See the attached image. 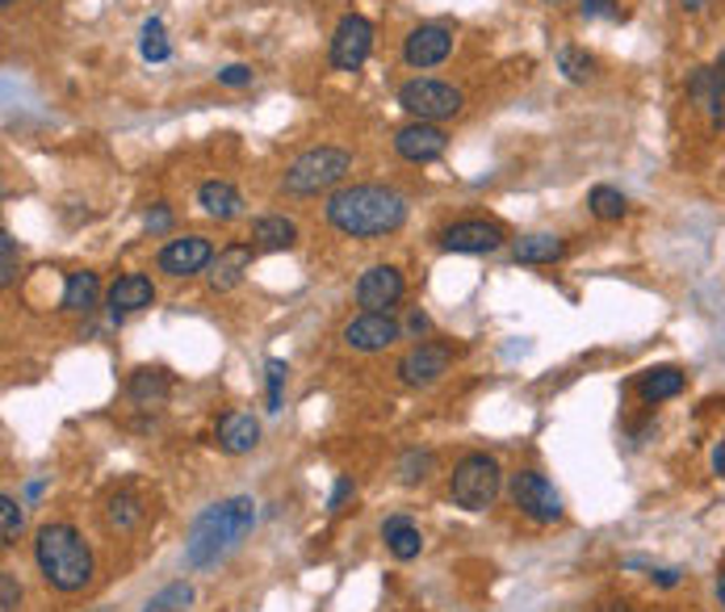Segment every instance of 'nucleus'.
Here are the masks:
<instances>
[{
  "instance_id": "obj_29",
  "label": "nucleus",
  "mask_w": 725,
  "mask_h": 612,
  "mask_svg": "<svg viewBox=\"0 0 725 612\" xmlns=\"http://www.w3.org/2000/svg\"><path fill=\"white\" fill-rule=\"evenodd\" d=\"M558 72L571 80V85H583V80H591V72H596V60L579 51V46H562L558 51Z\"/></svg>"
},
{
  "instance_id": "obj_14",
  "label": "nucleus",
  "mask_w": 725,
  "mask_h": 612,
  "mask_svg": "<svg viewBox=\"0 0 725 612\" xmlns=\"http://www.w3.org/2000/svg\"><path fill=\"white\" fill-rule=\"evenodd\" d=\"M503 244V227L487 223V218H466L440 232V248L445 253H495Z\"/></svg>"
},
{
  "instance_id": "obj_15",
  "label": "nucleus",
  "mask_w": 725,
  "mask_h": 612,
  "mask_svg": "<svg viewBox=\"0 0 725 612\" xmlns=\"http://www.w3.org/2000/svg\"><path fill=\"white\" fill-rule=\"evenodd\" d=\"M403 273L394 269V265H373V269H365L361 273V281H356V302L365 307V311H391L394 302L403 298Z\"/></svg>"
},
{
  "instance_id": "obj_9",
  "label": "nucleus",
  "mask_w": 725,
  "mask_h": 612,
  "mask_svg": "<svg viewBox=\"0 0 725 612\" xmlns=\"http://www.w3.org/2000/svg\"><path fill=\"white\" fill-rule=\"evenodd\" d=\"M403 336L398 319L391 311H365L344 323V344L356 348V353H377V348H391L394 340Z\"/></svg>"
},
{
  "instance_id": "obj_5",
  "label": "nucleus",
  "mask_w": 725,
  "mask_h": 612,
  "mask_svg": "<svg viewBox=\"0 0 725 612\" xmlns=\"http://www.w3.org/2000/svg\"><path fill=\"white\" fill-rule=\"evenodd\" d=\"M349 172H353V155H349V151L311 148V151H302L290 169H286L281 185H286V193H319V190L340 185Z\"/></svg>"
},
{
  "instance_id": "obj_20",
  "label": "nucleus",
  "mask_w": 725,
  "mask_h": 612,
  "mask_svg": "<svg viewBox=\"0 0 725 612\" xmlns=\"http://www.w3.org/2000/svg\"><path fill=\"white\" fill-rule=\"evenodd\" d=\"M680 390H684V369H675V365H654V369H646L642 378H638V395L650 407L675 399Z\"/></svg>"
},
{
  "instance_id": "obj_34",
  "label": "nucleus",
  "mask_w": 725,
  "mask_h": 612,
  "mask_svg": "<svg viewBox=\"0 0 725 612\" xmlns=\"http://www.w3.org/2000/svg\"><path fill=\"white\" fill-rule=\"evenodd\" d=\"M265 374H269V411H281V386H286V361H269L265 365Z\"/></svg>"
},
{
  "instance_id": "obj_36",
  "label": "nucleus",
  "mask_w": 725,
  "mask_h": 612,
  "mask_svg": "<svg viewBox=\"0 0 725 612\" xmlns=\"http://www.w3.org/2000/svg\"><path fill=\"white\" fill-rule=\"evenodd\" d=\"M0 256H4V273H0V286H13L18 277V248H13V235L0 232Z\"/></svg>"
},
{
  "instance_id": "obj_47",
  "label": "nucleus",
  "mask_w": 725,
  "mask_h": 612,
  "mask_svg": "<svg viewBox=\"0 0 725 612\" xmlns=\"http://www.w3.org/2000/svg\"><path fill=\"white\" fill-rule=\"evenodd\" d=\"M0 4H4V9H9V4H18V0H0Z\"/></svg>"
},
{
  "instance_id": "obj_2",
  "label": "nucleus",
  "mask_w": 725,
  "mask_h": 612,
  "mask_svg": "<svg viewBox=\"0 0 725 612\" xmlns=\"http://www.w3.org/2000/svg\"><path fill=\"white\" fill-rule=\"evenodd\" d=\"M256 528V504L248 495H231L223 504L206 507L193 528H189L185 541V567L189 570H206L218 567L231 549H239V541Z\"/></svg>"
},
{
  "instance_id": "obj_43",
  "label": "nucleus",
  "mask_w": 725,
  "mask_h": 612,
  "mask_svg": "<svg viewBox=\"0 0 725 612\" xmlns=\"http://www.w3.org/2000/svg\"><path fill=\"white\" fill-rule=\"evenodd\" d=\"M680 4H684V9H687V13H701V9H705V4H708V0H680Z\"/></svg>"
},
{
  "instance_id": "obj_28",
  "label": "nucleus",
  "mask_w": 725,
  "mask_h": 612,
  "mask_svg": "<svg viewBox=\"0 0 725 612\" xmlns=\"http://www.w3.org/2000/svg\"><path fill=\"white\" fill-rule=\"evenodd\" d=\"M587 206H591V214L604 218V223H617V218H625V211H629L625 193L612 190V185H596V190L587 193Z\"/></svg>"
},
{
  "instance_id": "obj_32",
  "label": "nucleus",
  "mask_w": 725,
  "mask_h": 612,
  "mask_svg": "<svg viewBox=\"0 0 725 612\" xmlns=\"http://www.w3.org/2000/svg\"><path fill=\"white\" fill-rule=\"evenodd\" d=\"M189 600H193V588L189 583H172L168 591H160V595H151V604H147V612H172V609H185Z\"/></svg>"
},
{
  "instance_id": "obj_42",
  "label": "nucleus",
  "mask_w": 725,
  "mask_h": 612,
  "mask_svg": "<svg viewBox=\"0 0 725 612\" xmlns=\"http://www.w3.org/2000/svg\"><path fill=\"white\" fill-rule=\"evenodd\" d=\"M713 470H717V474H725V441L713 449Z\"/></svg>"
},
{
  "instance_id": "obj_44",
  "label": "nucleus",
  "mask_w": 725,
  "mask_h": 612,
  "mask_svg": "<svg viewBox=\"0 0 725 612\" xmlns=\"http://www.w3.org/2000/svg\"><path fill=\"white\" fill-rule=\"evenodd\" d=\"M713 72H717V80H722V88H725V51H722V60H717V67H713Z\"/></svg>"
},
{
  "instance_id": "obj_1",
  "label": "nucleus",
  "mask_w": 725,
  "mask_h": 612,
  "mask_svg": "<svg viewBox=\"0 0 725 612\" xmlns=\"http://www.w3.org/2000/svg\"><path fill=\"white\" fill-rule=\"evenodd\" d=\"M328 223L353 239H377L407 223V197L386 185H344L328 197Z\"/></svg>"
},
{
  "instance_id": "obj_33",
  "label": "nucleus",
  "mask_w": 725,
  "mask_h": 612,
  "mask_svg": "<svg viewBox=\"0 0 725 612\" xmlns=\"http://www.w3.org/2000/svg\"><path fill=\"white\" fill-rule=\"evenodd\" d=\"M428 470H433V453H407V458L398 462V479L407 486H415L428 479Z\"/></svg>"
},
{
  "instance_id": "obj_37",
  "label": "nucleus",
  "mask_w": 725,
  "mask_h": 612,
  "mask_svg": "<svg viewBox=\"0 0 725 612\" xmlns=\"http://www.w3.org/2000/svg\"><path fill=\"white\" fill-rule=\"evenodd\" d=\"M356 495V486H353V479H335V486H332V500H328V512H344V504L353 500Z\"/></svg>"
},
{
  "instance_id": "obj_38",
  "label": "nucleus",
  "mask_w": 725,
  "mask_h": 612,
  "mask_svg": "<svg viewBox=\"0 0 725 612\" xmlns=\"http://www.w3.org/2000/svg\"><path fill=\"white\" fill-rule=\"evenodd\" d=\"M218 85H227V88H244V85H252V67H244V64L223 67V72H218Z\"/></svg>"
},
{
  "instance_id": "obj_40",
  "label": "nucleus",
  "mask_w": 725,
  "mask_h": 612,
  "mask_svg": "<svg viewBox=\"0 0 725 612\" xmlns=\"http://www.w3.org/2000/svg\"><path fill=\"white\" fill-rule=\"evenodd\" d=\"M168 223H172V211H168L164 202L156 211H147V232H168Z\"/></svg>"
},
{
  "instance_id": "obj_18",
  "label": "nucleus",
  "mask_w": 725,
  "mask_h": 612,
  "mask_svg": "<svg viewBox=\"0 0 725 612\" xmlns=\"http://www.w3.org/2000/svg\"><path fill=\"white\" fill-rule=\"evenodd\" d=\"M260 444V420L252 411H227L218 420V449L223 453H252Z\"/></svg>"
},
{
  "instance_id": "obj_17",
  "label": "nucleus",
  "mask_w": 725,
  "mask_h": 612,
  "mask_svg": "<svg viewBox=\"0 0 725 612\" xmlns=\"http://www.w3.org/2000/svg\"><path fill=\"white\" fill-rule=\"evenodd\" d=\"M252 256H256V244H227L223 253L210 260V290H235L244 273L252 269Z\"/></svg>"
},
{
  "instance_id": "obj_4",
  "label": "nucleus",
  "mask_w": 725,
  "mask_h": 612,
  "mask_svg": "<svg viewBox=\"0 0 725 612\" xmlns=\"http://www.w3.org/2000/svg\"><path fill=\"white\" fill-rule=\"evenodd\" d=\"M499 486H503V470L491 453H466L454 465V479H449V495L457 507L466 512H487L499 500Z\"/></svg>"
},
{
  "instance_id": "obj_19",
  "label": "nucleus",
  "mask_w": 725,
  "mask_h": 612,
  "mask_svg": "<svg viewBox=\"0 0 725 612\" xmlns=\"http://www.w3.org/2000/svg\"><path fill=\"white\" fill-rule=\"evenodd\" d=\"M198 206H202L210 218L231 223V218L244 214V197H239V190H235L231 181H206V185L198 190Z\"/></svg>"
},
{
  "instance_id": "obj_6",
  "label": "nucleus",
  "mask_w": 725,
  "mask_h": 612,
  "mask_svg": "<svg viewBox=\"0 0 725 612\" xmlns=\"http://www.w3.org/2000/svg\"><path fill=\"white\" fill-rule=\"evenodd\" d=\"M398 106L407 109L415 122H445V118L461 114L466 97H461V88L445 85V80H419L415 76L398 88Z\"/></svg>"
},
{
  "instance_id": "obj_45",
  "label": "nucleus",
  "mask_w": 725,
  "mask_h": 612,
  "mask_svg": "<svg viewBox=\"0 0 725 612\" xmlns=\"http://www.w3.org/2000/svg\"><path fill=\"white\" fill-rule=\"evenodd\" d=\"M717 600H722V604H725V570H722V575H717Z\"/></svg>"
},
{
  "instance_id": "obj_7",
  "label": "nucleus",
  "mask_w": 725,
  "mask_h": 612,
  "mask_svg": "<svg viewBox=\"0 0 725 612\" xmlns=\"http://www.w3.org/2000/svg\"><path fill=\"white\" fill-rule=\"evenodd\" d=\"M512 504L533 520V525H554L562 520V495L554 491V483L537 474V470H516L512 474Z\"/></svg>"
},
{
  "instance_id": "obj_26",
  "label": "nucleus",
  "mask_w": 725,
  "mask_h": 612,
  "mask_svg": "<svg viewBox=\"0 0 725 612\" xmlns=\"http://www.w3.org/2000/svg\"><path fill=\"white\" fill-rule=\"evenodd\" d=\"M126 390H130V399L143 402V407H151V402H164L168 399V374L164 369H135Z\"/></svg>"
},
{
  "instance_id": "obj_30",
  "label": "nucleus",
  "mask_w": 725,
  "mask_h": 612,
  "mask_svg": "<svg viewBox=\"0 0 725 612\" xmlns=\"http://www.w3.org/2000/svg\"><path fill=\"white\" fill-rule=\"evenodd\" d=\"M139 51H143L147 64H164L168 55H172V46L164 43V25H160V18H151V22L143 25V43H139Z\"/></svg>"
},
{
  "instance_id": "obj_10",
  "label": "nucleus",
  "mask_w": 725,
  "mask_h": 612,
  "mask_svg": "<svg viewBox=\"0 0 725 612\" xmlns=\"http://www.w3.org/2000/svg\"><path fill=\"white\" fill-rule=\"evenodd\" d=\"M210 260H214V244H210L206 235H181V239H168L164 248H160V273L168 277H193L202 273Z\"/></svg>"
},
{
  "instance_id": "obj_46",
  "label": "nucleus",
  "mask_w": 725,
  "mask_h": 612,
  "mask_svg": "<svg viewBox=\"0 0 725 612\" xmlns=\"http://www.w3.org/2000/svg\"><path fill=\"white\" fill-rule=\"evenodd\" d=\"M600 612H629V604H604Z\"/></svg>"
},
{
  "instance_id": "obj_11",
  "label": "nucleus",
  "mask_w": 725,
  "mask_h": 612,
  "mask_svg": "<svg viewBox=\"0 0 725 612\" xmlns=\"http://www.w3.org/2000/svg\"><path fill=\"white\" fill-rule=\"evenodd\" d=\"M454 365V348L449 344H415L407 357L398 361V378L407 386H433L449 374Z\"/></svg>"
},
{
  "instance_id": "obj_12",
  "label": "nucleus",
  "mask_w": 725,
  "mask_h": 612,
  "mask_svg": "<svg viewBox=\"0 0 725 612\" xmlns=\"http://www.w3.org/2000/svg\"><path fill=\"white\" fill-rule=\"evenodd\" d=\"M449 51H454L449 25H415L403 43V60H407V67H436L449 60Z\"/></svg>"
},
{
  "instance_id": "obj_3",
  "label": "nucleus",
  "mask_w": 725,
  "mask_h": 612,
  "mask_svg": "<svg viewBox=\"0 0 725 612\" xmlns=\"http://www.w3.org/2000/svg\"><path fill=\"white\" fill-rule=\"evenodd\" d=\"M34 562L46 588L67 591V595L93 583V549L72 525H42L34 537Z\"/></svg>"
},
{
  "instance_id": "obj_13",
  "label": "nucleus",
  "mask_w": 725,
  "mask_h": 612,
  "mask_svg": "<svg viewBox=\"0 0 725 612\" xmlns=\"http://www.w3.org/2000/svg\"><path fill=\"white\" fill-rule=\"evenodd\" d=\"M445 148H449V135L436 122H407L403 130H394V151L412 164H428L436 155H445Z\"/></svg>"
},
{
  "instance_id": "obj_27",
  "label": "nucleus",
  "mask_w": 725,
  "mask_h": 612,
  "mask_svg": "<svg viewBox=\"0 0 725 612\" xmlns=\"http://www.w3.org/2000/svg\"><path fill=\"white\" fill-rule=\"evenodd\" d=\"M687 88H692V97L713 114V127H722L725 114H722V80H717V72H713V67H701Z\"/></svg>"
},
{
  "instance_id": "obj_41",
  "label": "nucleus",
  "mask_w": 725,
  "mask_h": 612,
  "mask_svg": "<svg viewBox=\"0 0 725 612\" xmlns=\"http://www.w3.org/2000/svg\"><path fill=\"white\" fill-rule=\"evenodd\" d=\"M407 328H412L415 336H419V332H428V315H419V311H412V319H407Z\"/></svg>"
},
{
  "instance_id": "obj_25",
  "label": "nucleus",
  "mask_w": 725,
  "mask_h": 612,
  "mask_svg": "<svg viewBox=\"0 0 725 612\" xmlns=\"http://www.w3.org/2000/svg\"><path fill=\"white\" fill-rule=\"evenodd\" d=\"M566 253V244H562L558 235H524V239H516V260H524V265H554L558 256Z\"/></svg>"
},
{
  "instance_id": "obj_35",
  "label": "nucleus",
  "mask_w": 725,
  "mask_h": 612,
  "mask_svg": "<svg viewBox=\"0 0 725 612\" xmlns=\"http://www.w3.org/2000/svg\"><path fill=\"white\" fill-rule=\"evenodd\" d=\"M21 588H18V575L13 570H0V612H18Z\"/></svg>"
},
{
  "instance_id": "obj_31",
  "label": "nucleus",
  "mask_w": 725,
  "mask_h": 612,
  "mask_svg": "<svg viewBox=\"0 0 725 612\" xmlns=\"http://www.w3.org/2000/svg\"><path fill=\"white\" fill-rule=\"evenodd\" d=\"M21 525H25L21 504L13 500V495H0V537H4V546H13V541H18Z\"/></svg>"
},
{
  "instance_id": "obj_24",
  "label": "nucleus",
  "mask_w": 725,
  "mask_h": 612,
  "mask_svg": "<svg viewBox=\"0 0 725 612\" xmlns=\"http://www.w3.org/2000/svg\"><path fill=\"white\" fill-rule=\"evenodd\" d=\"M97 294H102V281L97 273H67V286H63V311H93L97 307Z\"/></svg>"
},
{
  "instance_id": "obj_39",
  "label": "nucleus",
  "mask_w": 725,
  "mask_h": 612,
  "mask_svg": "<svg viewBox=\"0 0 725 612\" xmlns=\"http://www.w3.org/2000/svg\"><path fill=\"white\" fill-rule=\"evenodd\" d=\"M579 13L583 18H617V4L612 0H583Z\"/></svg>"
},
{
  "instance_id": "obj_8",
  "label": "nucleus",
  "mask_w": 725,
  "mask_h": 612,
  "mask_svg": "<svg viewBox=\"0 0 725 612\" xmlns=\"http://www.w3.org/2000/svg\"><path fill=\"white\" fill-rule=\"evenodd\" d=\"M373 51V25L361 18V13H349L340 18L332 34V67L335 72H356V67L370 60Z\"/></svg>"
},
{
  "instance_id": "obj_21",
  "label": "nucleus",
  "mask_w": 725,
  "mask_h": 612,
  "mask_svg": "<svg viewBox=\"0 0 725 612\" xmlns=\"http://www.w3.org/2000/svg\"><path fill=\"white\" fill-rule=\"evenodd\" d=\"M143 520H147V507L135 491H114L105 500V525L114 528V533H135Z\"/></svg>"
},
{
  "instance_id": "obj_22",
  "label": "nucleus",
  "mask_w": 725,
  "mask_h": 612,
  "mask_svg": "<svg viewBox=\"0 0 725 612\" xmlns=\"http://www.w3.org/2000/svg\"><path fill=\"white\" fill-rule=\"evenodd\" d=\"M252 244L256 248H269V253H281V248L298 244V227H294L286 214H265V218L252 223Z\"/></svg>"
},
{
  "instance_id": "obj_16",
  "label": "nucleus",
  "mask_w": 725,
  "mask_h": 612,
  "mask_svg": "<svg viewBox=\"0 0 725 612\" xmlns=\"http://www.w3.org/2000/svg\"><path fill=\"white\" fill-rule=\"evenodd\" d=\"M151 302H156V286H151L147 273H126L109 286V315H114V323H122V315L143 311Z\"/></svg>"
},
{
  "instance_id": "obj_23",
  "label": "nucleus",
  "mask_w": 725,
  "mask_h": 612,
  "mask_svg": "<svg viewBox=\"0 0 725 612\" xmlns=\"http://www.w3.org/2000/svg\"><path fill=\"white\" fill-rule=\"evenodd\" d=\"M382 541H386V549H391L398 562H412V558H419V549H424V537H419V528L407 516H391L382 525Z\"/></svg>"
}]
</instances>
